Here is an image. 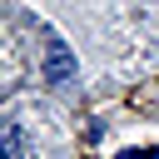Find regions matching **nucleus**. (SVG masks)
<instances>
[{"label": "nucleus", "mask_w": 159, "mask_h": 159, "mask_svg": "<svg viewBox=\"0 0 159 159\" xmlns=\"http://www.w3.org/2000/svg\"><path fill=\"white\" fill-rule=\"evenodd\" d=\"M5 159H20V129L15 124L5 129Z\"/></svg>", "instance_id": "obj_2"}, {"label": "nucleus", "mask_w": 159, "mask_h": 159, "mask_svg": "<svg viewBox=\"0 0 159 159\" xmlns=\"http://www.w3.org/2000/svg\"><path fill=\"white\" fill-rule=\"evenodd\" d=\"M50 70H55V80H65V75H70V60H65V50H60L55 40H50Z\"/></svg>", "instance_id": "obj_1"}]
</instances>
